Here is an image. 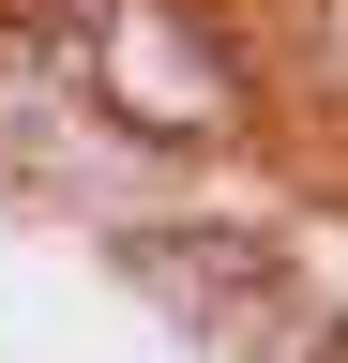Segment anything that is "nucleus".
Masks as SVG:
<instances>
[{
  "label": "nucleus",
  "mask_w": 348,
  "mask_h": 363,
  "mask_svg": "<svg viewBox=\"0 0 348 363\" xmlns=\"http://www.w3.org/2000/svg\"><path fill=\"white\" fill-rule=\"evenodd\" d=\"M91 76H106V106H137L152 136L228 121V45L182 30V0H106L91 16Z\"/></svg>",
  "instance_id": "1"
}]
</instances>
